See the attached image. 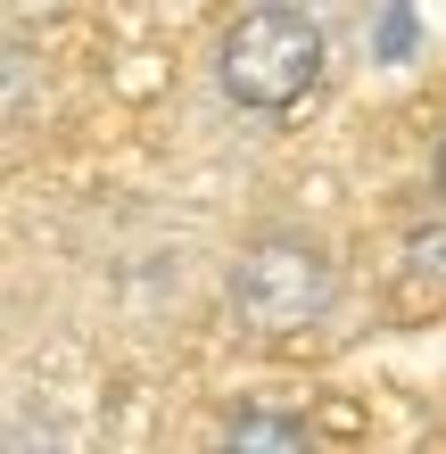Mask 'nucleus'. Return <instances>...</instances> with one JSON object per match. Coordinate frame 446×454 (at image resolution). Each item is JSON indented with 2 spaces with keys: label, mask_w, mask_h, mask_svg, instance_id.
Returning a JSON list of instances; mask_svg holds the SVG:
<instances>
[{
  "label": "nucleus",
  "mask_w": 446,
  "mask_h": 454,
  "mask_svg": "<svg viewBox=\"0 0 446 454\" xmlns=\"http://www.w3.org/2000/svg\"><path fill=\"white\" fill-rule=\"evenodd\" d=\"M331 67V25L298 9V0H248L215 25V50H207V74H215L223 108L240 116H290L323 91Z\"/></svg>",
  "instance_id": "f257e3e1"
},
{
  "label": "nucleus",
  "mask_w": 446,
  "mask_h": 454,
  "mask_svg": "<svg viewBox=\"0 0 446 454\" xmlns=\"http://www.w3.org/2000/svg\"><path fill=\"white\" fill-rule=\"evenodd\" d=\"M339 306V256L323 231L306 223H265L240 239L223 273V323L256 339V347H281V339H306L314 323H331Z\"/></svg>",
  "instance_id": "f03ea898"
},
{
  "label": "nucleus",
  "mask_w": 446,
  "mask_h": 454,
  "mask_svg": "<svg viewBox=\"0 0 446 454\" xmlns=\"http://www.w3.org/2000/svg\"><path fill=\"white\" fill-rule=\"evenodd\" d=\"M207 454H323V446H314V421H298L290 405H231Z\"/></svg>",
  "instance_id": "7ed1b4c3"
},
{
  "label": "nucleus",
  "mask_w": 446,
  "mask_h": 454,
  "mask_svg": "<svg viewBox=\"0 0 446 454\" xmlns=\"http://www.w3.org/2000/svg\"><path fill=\"white\" fill-rule=\"evenodd\" d=\"M397 289L405 306H446V223H413L397 239Z\"/></svg>",
  "instance_id": "20e7f679"
},
{
  "label": "nucleus",
  "mask_w": 446,
  "mask_h": 454,
  "mask_svg": "<svg viewBox=\"0 0 446 454\" xmlns=\"http://www.w3.org/2000/svg\"><path fill=\"white\" fill-rule=\"evenodd\" d=\"M430 199L446 207V132H438V149H430Z\"/></svg>",
  "instance_id": "39448f33"
}]
</instances>
